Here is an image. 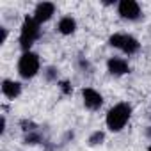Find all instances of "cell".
Segmentation results:
<instances>
[{
  "mask_svg": "<svg viewBox=\"0 0 151 151\" xmlns=\"http://www.w3.org/2000/svg\"><path fill=\"white\" fill-rule=\"evenodd\" d=\"M103 140H105V133L100 132V130H96V132H93V133L89 135L87 144H89V146H100V144H103Z\"/></svg>",
  "mask_w": 151,
  "mask_h": 151,
  "instance_id": "cell-12",
  "label": "cell"
},
{
  "mask_svg": "<svg viewBox=\"0 0 151 151\" xmlns=\"http://www.w3.org/2000/svg\"><path fill=\"white\" fill-rule=\"evenodd\" d=\"M6 126H7V121H6V116H2V121H0V133H6Z\"/></svg>",
  "mask_w": 151,
  "mask_h": 151,
  "instance_id": "cell-16",
  "label": "cell"
},
{
  "mask_svg": "<svg viewBox=\"0 0 151 151\" xmlns=\"http://www.w3.org/2000/svg\"><path fill=\"white\" fill-rule=\"evenodd\" d=\"M41 71V59L34 52H23L22 57L18 59V75L25 80L34 78Z\"/></svg>",
  "mask_w": 151,
  "mask_h": 151,
  "instance_id": "cell-4",
  "label": "cell"
},
{
  "mask_svg": "<svg viewBox=\"0 0 151 151\" xmlns=\"http://www.w3.org/2000/svg\"><path fill=\"white\" fill-rule=\"evenodd\" d=\"M53 14H55V4H52V2H39V4L36 6L34 13H32V18H34L39 25H43V23L50 22Z\"/></svg>",
  "mask_w": 151,
  "mask_h": 151,
  "instance_id": "cell-7",
  "label": "cell"
},
{
  "mask_svg": "<svg viewBox=\"0 0 151 151\" xmlns=\"http://www.w3.org/2000/svg\"><path fill=\"white\" fill-rule=\"evenodd\" d=\"M41 36V25L32 18V16H25L23 18V23H22V29H20V48L23 52H30L32 45L39 39Z\"/></svg>",
  "mask_w": 151,
  "mask_h": 151,
  "instance_id": "cell-2",
  "label": "cell"
},
{
  "mask_svg": "<svg viewBox=\"0 0 151 151\" xmlns=\"http://www.w3.org/2000/svg\"><path fill=\"white\" fill-rule=\"evenodd\" d=\"M7 36H9L7 29H6V27H0V45H4V43L7 41Z\"/></svg>",
  "mask_w": 151,
  "mask_h": 151,
  "instance_id": "cell-15",
  "label": "cell"
},
{
  "mask_svg": "<svg viewBox=\"0 0 151 151\" xmlns=\"http://www.w3.org/2000/svg\"><path fill=\"white\" fill-rule=\"evenodd\" d=\"M59 87H60V91H62L64 94H71V93H73V87H71L69 82H66V80L59 82Z\"/></svg>",
  "mask_w": 151,
  "mask_h": 151,
  "instance_id": "cell-14",
  "label": "cell"
},
{
  "mask_svg": "<svg viewBox=\"0 0 151 151\" xmlns=\"http://www.w3.org/2000/svg\"><path fill=\"white\" fill-rule=\"evenodd\" d=\"M109 45L119 52H123L124 55H135L140 50V43L135 36L126 34V32H116L109 37Z\"/></svg>",
  "mask_w": 151,
  "mask_h": 151,
  "instance_id": "cell-3",
  "label": "cell"
},
{
  "mask_svg": "<svg viewBox=\"0 0 151 151\" xmlns=\"http://www.w3.org/2000/svg\"><path fill=\"white\" fill-rule=\"evenodd\" d=\"M107 71L112 77H123V75L130 73V64L123 57H110L107 60Z\"/></svg>",
  "mask_w": 151,
  "mask_h": 151,
  "instance_id": "cell-8",
  "label": "cell"
},
{
  "mask_svg": "<svg viewBox=\"0 0 151 151\" xmlns=\"http://www.w3.org/2000/svg\"><path fill=\"white\" fill-rule=\"evenodd\" d=\"M57 30L62 36H71L75 30H77V20L73 16H62L57 23Z\"/></svg>",
  "mask_w": 151,
  "mask_h": 151,
  "instance_id": "cell-10",
  "label": "cell"
},
{
  "mask_svg": "<svg viewBox=\"0 0 151 151\" xmlns=\"http://www.w3.org/2000/svg\"><path fill=\"white\" fill-rule=\"evenodd\" d=\"M147 151H151V144H149V147H147Z\"/></svg>",
  "mask_w": 151,
  "mask_h": 151,
  "instance_id": "cell-18",
  "label": "cell"
},
{
  "mask_svg": "<svg viewBox=\"0 0 151 151\" xmlns=\"http://www.w3.org/2000/svg\"><path fill=\"white\" fill-rule=\"evenodd\" d=\"M82 101H84V107L87 110L96 112L103 105V96L96 89H93V87H84L82 89Z\"/></svg>",
  "mask_w": 151,
  "mask_h": 151,
  "instance_id": "cell-6",
  "label": "cell"
},
{
  "mask_svg": "<svg viewBox=\"0 0 151 151\" xmlns=\"http://www.w3.org/2000/svg\"><path fill=\"white\" fill-rule=\"evenodd\" d=\"M130 117H132V105L126 101H119L112 109H109V112L105 116V124L110 132L117 133V132L124 130Z\"/></svg>",
  "mask_w": 151,
  "mask_h": 151,
  "instance_id": "cell-1",
  "label": "cell"
},
{
  "mask_svg": "<svg viewBox=\"0 0 151 151\" xmlns=\"http://www.w3.org/2000/svg\"><path fill=\"white\" fill-rule=\"evenodd\" d=\"M43 75H45V78L48 82H57V78H59V69L55 66H48V68H45Z\"/></svg>",
  "mask_w": 151,
  "mask_h": 151,
  "instance_id": "cell-13",
  "label": "cell"
},
{
  "mask_svg": "<svg viewBox=\"0 0 151 151\" xmlns=\"http://www.w3.org/2000/svg\"><path fill=\"white\" fill-rule=\"evenodd\" d=\"M2 94L7 100H16L22 94V84L11 78H4L2 80Z\"/></svg>",
  "mask_w": 151,
  "mask_h": 151,
  "instance_id": "cell-9",
  "label": "cell"
},
{
  "mask_svg": "<svg viewBox=\"0 0 151 151\" xmlns=\"http://www.w3.org/2000/svg\"><path fill=\"white\" fill-rule=\"evenodd\" d=\"M147 137H151V126L147 128Z\"/></svg>",
  "mask_w": 151,
  "mask_h": 151,
  "instance_id": "cell-17",
  "label": "cell"
},
{
  "mask_svg": "<svg viewBox=\"0 0 151 151\" xmlns=\"http://www.w3.org/2000/svg\"><path fill=\"white\" fill-rule=\"evenodd\" d=\"M23 140H25V144H30V146L41 144V142H43V133L39 132V128H37V130H32V132H27V133L23 135Z\"/></svg>",
  "mask_w": 151,
  "mask_h": 151,
  "instance_id": "cell-11",
  "label": "cell"
},
{
  "mask_svg": "<svg viewBox=\"0 0 151 151\" xmlns=\"http://www.w3.org/2000/svg\"><path fill=\"white\" fill-rule=\"evenodd\" d=\"M117 13L126 22H139L142 18V9L135 0H121L117 4Z\"/></svg>",
  "mask_w": 151,
  "mask_h": 151,
  "instance_id": "cell-5",
  "label": "cell"
}]
</instances>
